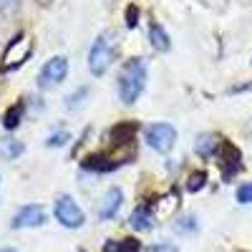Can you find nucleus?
<instances>
[{
    "label": "nucleus",
    "mask_w": 252,
    "mask_h": 252,
    "mask_svg": "<svg viewBox=\"0 0 252 252\" xmlns=\"http://www.w3.org/2000/svg\"><path fill=\"white\" fill-rule=\"evenodd\" d=\"M146 86V61L131 58L124 63L121 76H119V96L124 103H136L141 91Z\"/></svg>",
    "instance_id": "f257e3e1"
},
{
    "label": "nucleus",
    "mask_w": 252,
    "mask_h": 252,
    "mask_svg": "<svg viewBox=\"0 0 252 252\" xmlns=\"http://www.w3.org/2000/svg\"><path fill=\"white\" fill-rule=\"evenodd\" d=\"M111 63H114V46L109 40V33H101L89 51V68L94 76H103Z\"/></svg>",
    "instance_id": "f03ea898"
},
{
    "label": "nucleus",
    "mask_w": 252,
    "mask_h": 252,
    "mask_svg": "<svg viewBox=\"0 0 252 252\" xmlns=\"http://www.w3.org/2000/svg\"><path fill=\"white\" fill-rule=\"evenodd\" d=\"M144 141L159 154H169L177 141V129L172 124H152L144 129Z\"/></svg>",
    "instance_id": "7ed1b4c3"
},
{
    "label": "nucleus",
    "mask_w": 252,
    "mask_h": 252,
    "mask_svg": "<svg viewBox=\"0 0 252 252\" xmlns=\"http://www.w3.org/2000/svg\"><path fill=\"white\" fill-rule=\"evenodd\" d=\"M53 215H56V220H58L63 227H68V229H78L83 222H86V215H83V209H81L68 194L56 197Z\"/></svg>",
    "instance_id": "20e7f679"
},
{
    "label": "nucleus",
    "mask_w": 252,
    "mask_h": 252,
    "mask_svg": "<svg viewBox=\"0 0 252 252\" xmlns=\"http://www.w3.org/2000/svg\"><path fill=\"white\" fill-rule=\"evenodd\" d=\"M217 157H220V169H222V177L224 179H232L235 174L242 172V152L232 141H220V149H217Z\"/></svg>",
    "instance_id": "39448f33"
},
{
    "label": "nucleus",
    "mask_w": 252,
    "mask_h": 252,
    "mask_svg": "<svg viewBox=\"0 0 252 252\" xmlns=\"http://www.w3.org/2000/svg\"><path fill=\"white\" fill-rule=\"evenodd\" d=\"M66 73H68V61L63 58V56H56V58H51L43 68H40V73H38V89H43V91H48V89H53V86H58V83L66 78Z\"/></svg>",
    "instance_id": "423d86ee"
},
{
    "label": "nucleus",
    "mask_w": 252,
    "mask_h": 252,
    "mask_svg": "<svg viewBox=\"0 0 252 252\" xmlns=\"http://www.w3.org/2000/svg\"><path fill=\"white\" fill-rule=\"evenodd\" d=\"M46 222V209L40 204H26L13 215V229H26V227H40Z\"/></svg>",
    "instance_id": "0eeeda50"
},
{
    "label": "nucleus",
    "mask_w": 252,
    "mask_h": 252,
    "mask_svg": "<svg viewBox=\"0 0 252 252\" xmlns=\"http://www.w3.org/2000/svg\"><path fill=\"white\" fill-rule=\"evenodd\" d=\"M121 202H124V192L119 187H111L98 204V220H114L121 209Z\"/></svg>",
    "instance_id": "6e6552de"
},
{
    "label": "nucleus",
    "mask_w": 252,
    "mask_h": 252,
    "mask_svg": "<svg viewBox=\"0 0 252 252\" xmlns=\"http://www.w3.org/2000/svg\"><path fill=\"white\" fill-rule=\"evenodd\" d=\"M81 164H83V169H89V172H114L116 166L124 164V159L121 157H106V154H91Z\"/></svg>",
    "instance_id": "1a4fd4ad"
},
{
    "label": "nucleus",
    "mask_w": 252,
    "mask_h": 252,
    "mask_svg": "<svg viewBox=\"0 0 252 252\" xmlns=\"http://www.w3.org/2000/svg\"><path fill=\"white\" fill-rule=\"evenodd\" d=\"M154 222H157V217H154V207L152 204H139L131 212V217H129V224H131V229H136V232L152 229Z\"/></svg>",
    "instance_id": "9d476101"
},
{
    "label": "nucleus",
    "mask_w": 252,
    "mask_h": 252,
    "mask_svg": "<svg viewBox=\"0 0 252 252\" xmlns=\"http://www.w3.org/2000/svg\"><path fill=\"white\" fill-rule=\"evenodd\" d=\"M149 40H152V48L157 51V53H166L172 48V40H169V35H166V31L161 28V23H154L149 26Z\"/></svg>",
    "instance_id": "9b49d317"
},
{
    "label": "nucleus",
    "mask_w": 252,
    "mask_h": 252,
    "mask_svg": "<svg viewBox=\"0 0 252 252\" xmlns=\"http://www.w3.org/2000/svg\"><path fill=\"white\" fill-rule=\"evenodd\" d=\"M194 149H197V154L199 157H212L217 149H220V141H217V136L215 134H199L197 136V141H194Z\"/></svg>",
    "instance_id": "f8f14e48"
},
{
    "label": "nucleus",
    "mask_w": 252,
    "mask_h": 252,
    "mask_svg": "<svg viewBox=\"0 0 252 252\" xmlns=\"http://www.w3.org/2000/svg\"><path fill=\"white\" fill-rule=\"evenodd\" d=\"M23 111H26V103H23V101L13 103V106L5 111V116H3V126H5L8 131H13L15 126L20 124V119H23Z\"/></svg>",
    "instance_id": "ddd939ff"
},
{
    "label": "nucleus",
    "mask_w": 252,
    "mask_h": 252,
    "mask_svg": "<svg viewBox=\"0 0 252 252\" xmlns=\"http://www.w3.org/2000/svg\"><path fill=\"white\" fill-rule=\"evenodd\" d=\"M141 250V242L134 240V237H126V240H119V242H109L103 247V252H139Z\"/></svg>",
    "instance_id": "4468645a"
},
{
    "label": "nucleus",
    "mask_w": 252,
    "mask_h": 252,
    "mask_svg": "<svg viewBox=\"0 0 252 252\" xmlns=\"http://www.w3.org/2000/svg\"><path fill=\"white\" fill-rule=\"evenodd\" d=\"M197 229H199V224H197V220L192 215H187V217L174 222V232L177 235H192V232H197Z\"/></svg>",
    "instance_id": "2eb2a0df"
},
{
    "label": "nucleus",
    "mask_w": 252,
    "mask_h": 252,
    "mask_svg": "<svg viewBox=\"0 0 252 252\" xmlns=\"http://www.w3.org/2000/svg\"><path fill=\"white\" fill-rule=\"evenodd\" d=\"M23 152H26L23 141H8V144L3 146V157H5V159H15V157H20Z\"/></svg>",
    "instance_id": "dca6fc26"
},
{
    "label": "nucleus",
    "mask_w": 252,
    "mask_h": 252,
    "mask_svg": "<svg viewBox=\"0 0 252 252\" xmlns=\"http://www.w3.org/2000/svg\"><path fill=\"white\" fill-rule=\"evenodd\" d=\"M204 184H207V172H194L192 177H189V182H187V189L189 192H199Z\"/></svg>",
    "instance_id": "f3484780"
},
{
    "label": "nucleus",
    "mask_w": 252,
    "mask_h": 252,
    "mask_svg": "<svg viewBox=\"0 0 252 252\" xmlns=\"http://www.w3.org/2000/svg\"><path fill=\"white\" fill-rule=\"evenodd\" d=\"M237 202L240 204H252V182H245L237 189Z\"/></svg>",
    "instance_id": "a211bd4d"
},
{
    "label": "nucleus",
    "mask_w": 252,
    "mask_h": 252,
    "mask_svg": "<svg viewBox=\"0 0 252 252\" xmlns=\"http://www.w3.org/2000/svg\"><path fill=\"white\" fill-rule=\"evenodd\" d=\"M86 94H89V89H86V86H81L78 91H73V94H71V96L66 98V106H68V109H76L78 103H81V98L86 96Z\"/></svg>",
    "instance_id": "6ab92c4d"
},
{
    "label": "nucleus",
    "mask_w": 252,
    "mask_h": 252,
    "mask_svg": "<svg viewBox=\"0 0 252 252\" xmlns=\"http://www.w3.org/2000/svg\"><path fill=\"white\" fill-rule=\"evenodd\" d=\"M71 139V134L68 131H58V134H53V136H48V141H46V146H63Z\"/></svg>",
    "instance_id": "aec40b11"
},
{
    "label": "nucleus",
    "mask_w": 252,
    "mask_h": 252,
    "mask_svg": "<svg viewBox=\"0 0 252 252\" xmlns=\"http://www.w3.org/2000/svg\"><path fill=\"white\" fill-rule=\"evenodd\" d=\"M136 23H139V8L129 5L126 8V28H136Z\"/></svg>",
    "instance_id": "412c9836"
},
{
    "label": "nucleus",
    "mask_w": 252,
    "mask_h": 252,
    "mask_svg": "<svg viewBox=\"0 0 252 252\" xmlns=\"http://www.w3.org/2000/svg\"><path fill=\"white\" fill-rule=\"evenodd\" d=\"M0 252H15V250H10V247H5V250H0Z\"/></svg>",
    "instance_id": "4be33fe9"
}]
</instances>
